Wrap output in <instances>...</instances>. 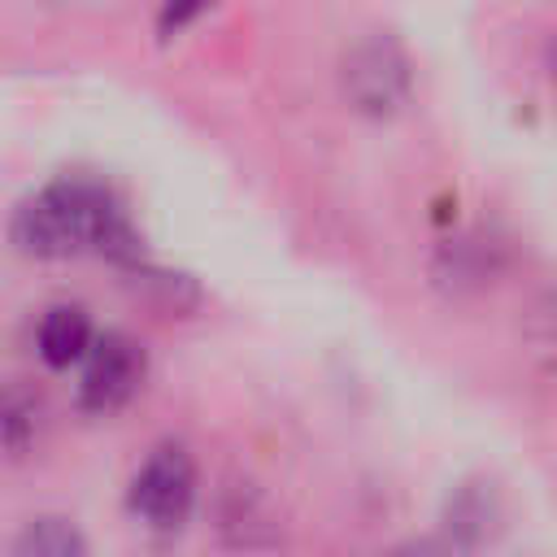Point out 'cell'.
<instances>
[{"instance_id":"8992f818","label":"cell","mask_w":557,"mask_h":557,"mask_svg":"<svg viewBox=\"0 0 557 557\" xmlns=\"http://www.w3.org/2000/svg\"><path fill=\"white\" fill-rule=\"evenodd\" d=\"M9 557H87V540L70 518L44 513L17 531Z\"/></svg>"},{"instance_id":"277c9868","label":"cell","mask_w":557,"mask_h":557,"mask_svg":"<svg viewBox=\"0 0 557 557\" xmlns=\"http://www.w3.org/2000/svg\"><path fill=\"white\" fill-rule=\"evenodd\" d=\"M344 96L370 113H396L409 96V61L392 39H366L344 57Z\"/></svg>"},{"instance_id":"7a4b0ae2","label":"cell","mask_w":557,"mask_h":557,"mask_svg":"<svg viewBox=\"0 0 557 557\" xmlns=\"http://www.w3.org/2000/svg\"><path fill=\"white\" fill-rule=\"evenodd\" d=\"M126 505L135 518H144L157 531L183 527L196 505V461L187 457V448H178V444L152 448L131 479Z\"/></svg>"},{"instance_id":"5b68a950","label":"cell","mask_w":557,"mask_h":557,"mask_svg":"<svg viewBox=\"0 0 557 557\" xmlns=\"http://www.w3.org/2000/svg\"><path fill=\"white\" fill-rule=\"evenodd\" d=\"M91 339H96L91 335V322H87V313L78 305H52L39 318V331H35V348H39V357L52 370H65V366L83 361L87 348H91Z\"/></svg>"},{"instance_id":"3957f363","label":"cell","mask_w":557,"mask_h":557,"mask_svg":"<svg viewBox=\"0 0 557 557\" xmlns=\"http://www.w3.org/2000/svg\"><path fill=\"white\" fill-rule=\"evenodd\" d=\"M139 383H144V348L122 331L96 335L83 357L78 405L87 413H113L139 392Z\"/></svg>"},{"instance_id":"52a82bcc","label":"cell","mask_w":557,"mask_h":557,"mask_svg":"<svg viewBox=\"0 0 557 557\" xmlns=\"http://www.w3.org/2000/svg\"><path fill=\"white\" fill-rule=\"evenodd\" d=\"M39 418H44L39 396L26 392V387H9L0 396V440H4V448L26 453L35 444V435H39Z\"/></svg>"},{"instance_id":"6da1fadb","label":"cell","mask_w":557,"mask_h":557,"mask_svg":"<svg viewBox=\"0 0 557 557\" xmlns=\"http://www.w3.org/2000/svg\"><path fill=\"white\" fill-rule=\"evenodd\" d=\"M13 244L26 257H135V231L104 183L57 178L13 213Z\"/></svg>"},{"instance_id":"ba28073f","label":"cell","mask_w":557,"mask_h":557,"mask_svg":"<svg viewBox=\"0 0 557 557\" xmlns=\"http://www.w3.org/2000/svg\"><path fill=\"white\" fill-rule=\"evenodd\" d=\"M200 4H205V0H170V4H165V13H161V30H170V26L178 30V26H183Z\"/></svg>"}]
</instances>
